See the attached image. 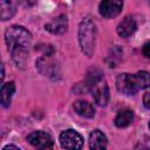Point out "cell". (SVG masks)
<instances>
[{
	"label": "cell",
	"mask_w": 150,
	"mask_h": 150,
	"mask_svg": "<svg viewBox=\"0 0 150 150\" xmlns=\"http://www.w3.org/2000/svg\"><path fill=\"white\" fill-rule=\"evenodd\" d=\"M5 41L14 63L20 68H23L27 62L28 48L32 42V34L25 27L14 25L6 29Z\"/></svg>",
	"instance_id": "6da1fadb"
},
{
	"label": "cell",
	"mask_w": 150,
	"mask_h": 150,
	"mask_svg": "<svg viewBox=\"0 0 150 150\" xmlns=\"http://www.w3.org/2000/svg\"><path fill=\"white\" fill-rule=\"evenodd\" d=\"M95 36L96 27L90 18H84L79 27V42L83 54L91 56L95 48Z\"/></svg>",
	"instance_id": "7a4b0ae2"
},
{
	"label": "cell",
	"mask_w": 150,
	"mask_h": 150,
	"mask_svg": "<svg viewBox=\"0 0 150 150\" xmlns=\"http://www.w3.org/2000/svg\"><path fill=\"white\" fill-rule=\"evenodd\" d=\"M93 94V97L95 100V102L101 105V107H105L109 102V89L107 86V82L103 80V77L98 79L96 82H94L89 89Z\"/></svg>",
	"instance_id": "3957f363"
},
{
	"label": "cell",
	"mask_w": 150,
	"mask_h": 150,
	"mask_svg": "<svg viewBox=\"0 0 150 150\" xmlns=\"http://www.w3.org/2000/svg\"><path fill=\"white\" fill-rule=\"evenodd\" d=\"M60 144L63 149H81L83 146V138L77 131L68 129L61 132Z\"/></svg>",
	"instance_id": "277c9868"
},
{
	"label": "cell",
	"mask_w": 150,
	"mask_h": 150,
	"mask_svg": "<svg viewBox=\"0 0 150 150\" xmlns=\"http://www.w3.org/2000/svg\"><path fill=\"white\" fill-rule=\"evenodd\" d=\"M116 88L121 94L124 95H135L138 90L134 80V75L127 73H122L116 77Z\"/></svg>",
	"instance_id": "5b68a950"
},
{
	"label": "cell",
	"mask_w": 150,
	"mask_h": 150,
	"mask_svg": "<svg viewBox=\"0 0 150 150\" xmlns=\"http://www.w3.org/2000/svg\"><path fill=\"white\" fill-rule=\"evenodd\" d=\"M123 7V0H102L98 11L100 14L105 19H111L117 16Z\"/></svg>",
	"instance_id": "8992f818"
},
{
	"label": "cell",
	"mask_w": 150,
	"mask_h": 150,
	"mask_svg": "<svg viewBox=\"0 0 150 150\" xmlns=\"http://www.w3.org/2000/svg\"><path fill=\"white\" fill-rule=\"evenodd\" d=\"M28 142L38 149H50L54 145V141L52 138V136L45 131H33L28 135L27 137Z\"/></svg>",
	"instance_id": "52a82bcc"
},
{
	"label": "cell",
	"mask_w": 150,
	"mask_h": 150,
	"mask_svg": "<svg viewBox=\"0 0 150 150\" xmlns=\"http://www.w3.org/2000/svg\"><path fill=\"white\" fill-rule=\"evenodd\" d=\"M46 29L52 34H63L68 28V19L64 14H61L54 19H52L48 23H46Z\"/></svg>",
	"instance_id": "ba28073f"
},
{
	"label": "cell",
	"mask_w": 150,
	"mask_h": 150,
	"mask_svg": "<svg viewBox=\"0 0 150 150\" xmlns=\"http://www.w3.org/2000/svg\"><path fill=\"white\" fill-rule=\"evenodd\" d=\"M137 29V23L132 16H125L117 26L116 30L121 38H129Z\"/></svg>",
	"instance_id": "9c48e42d"
},
{
	"label": "cell",
	"mask_w": 150,
	"mask_h": 150,
	"mask_svg": "<svg viewBox=\"0 0 150 150\" xmlns=\"http://www.w3.org/2000/svg\"><path fill=\"white\" fill-rule=\"evenodd\" d=\"M108 145L107 136L98 129H95L89 135V146L90 149H105Z\"/></svg>",
	"instance_id": "30bf717a"
},
{
	"label": "cell",
	"mask_w": 150,
	"mask_h": 150,
	"mask_svg": "<svg viewBox=\"0 0 150 150\" xmlns=\"http://www.w3.org/2000/svg\"><path fill=\"white\" fill-rule=\"evenodd\" d=\"M74 110L76 111L77 115L86 117V118H91L95 115V109L91 105V103H89L88 101L84 100H79L76 102H74Z\"/></svg>",
	"instance_id": "8fae6325"
},
{
	"label": "cell",
	"mask_w": 150,
	"mask_h": 150,
	"mask_svg": "<svg viewBox=\"0 0 150 150\" xmlns=\"http://www.w3.org/2000/svg\"><path fill=\"white\" fill-rule=\"evenodd\" d=\"M15 91V84L14 82H7L4 83L1 87V91H0V101H1V105L7 108L11 104L12 101V96Z\"/></svg>",
	"instance_id": "7c38bea8"
},
{
	"label": "cell",
	"mask_w": 150,
	"mask_h": 150,
	"mask_svg": "<svg viewBox=\"0 0 150 150\" xmlns=\"http://www.w3.org/2000/svg\"><path fill=\"white\" fill-rule=\"evenodd\" d=\"M134 121V112L130 109L121 110L115 117V125L117 128H125Z\"/></svg>",
	"instance_id": "4fadbf2b"
},
{
	"label": "cell",
	"mask_w": 150,
	"mask_h": 150,
	"mask_svg": "<svg viewBox=\"0 0 150 150\" xmlns=\"http://www.w3.org/2000/svg\"><path fill=\"white\" fill-rule=\"evenodd\" d=\"M16 12V5L14 0H1L0 2V14L4 21L11 19Z\"/></svg>",
	"instance_id": "5bb4252c"
},
{
	"label": "cell",
	"mask_w": 150,
	"mask_h": 150,
	"mask_svg": "<svg viewBox=\"0 0 150 150\" xmlns=\"http://www.w3.org/2000/svg\"><path fill=\"white\" fill-rule=\"evenodd\" d=\"M122 54H123V52H122V49L120 48V46H114V47L109 50V54H108V56H107V59H105L108 66H109L110 68L116 67V66L120 63V61H121Z\"/></svg>",
	"instance_id": "9a60e30c"
},
{
	"label": "cell",
	"mask_w": 150,
	"mask_h": 150,
	"mask_svg": "<svg viewBox=\"0 0 150 150\" xmlns=\"http://www.w3.org/2000/svg\"><path fill=\"white\" fill-rule=\"evenodd\" d=\"M134 80L135 83L139 89H146L150 87V73L145 71V70H141L137 71L136 74H134Z\"/></svg>",
	"instance_id": "2e32d148"
},
{
	"label": "cell",
	"mask_w": 150,
	"mask_h": 150,
	"mask_svg": "<svg viewBox=\"0 0 150 150\" xmlns=\"http://www.w3.org/2000/svg\"><path fill=\"white\" fill-rule=\"evenodd\" d=\"M142 53H143V55H144L145 57L150 59V41L146 42V43H144V46H143V48H142Z\"/></svg>",
	"instance_id": "e0dca14e"
},
{
	"label": "cell",
	"mask_w": 150,
	"mask_h": 150,
	"mask_svg": "<svg viewBox=\"0 0 150 150\" xmlns=\"http://www.w3.org/2000/svg\"><path fill=\"white\" fill-rule=\"evenodd\" d=\"M19 2H20L23 7H26V8H30V7H33V6L35 5L36 0H19Z\"/></svg>",
	"instance_id": "ac0fdd59"
},
{
	"label": "cell",
	"mask_w": 150,
	"mask_h": 150,
	"mask_svg": "<svg viewBox=\"0 0 150 150\" xmlns=\"http://www.w3.org/2000/svg\"><path fill=\"white\" fill-rule=\"evenodd\" d=\"M143 104L146 109H150V91L143 95Z\"/></svg>",
	"instance_id": "d6986e66"
},
{
	"label": "cell",
	"mask_w": 150,
	"mask_h": 150,
	"mask_svg": "<svg viewBox=\"0 0 150 150\" xmlns=\"http://www.w3.org/2000/svg\"><path fill=\"white\" fill-rule=\"evenodd\" d=\"M2 149H4V150H7V149H16V150H20L19 146H15V145H6V146H4Z\"/></svg>",
	"instance_id": "ffe728a7"
},
{
	"label": "cell",
	"mask_w": 150,
	"mask_h": 150,
	"mask_svg": "<svg viewBox=\"0 0 150 150\" xmlns=\"http://www.w3.org/2000/svg\"><path fill=\"white\" fill-rule=\"evenodd\" d=\"M149 129H150V122H149Z\"/></svg>",
	"instance_id": "44dd1931"
}]
</instances>
